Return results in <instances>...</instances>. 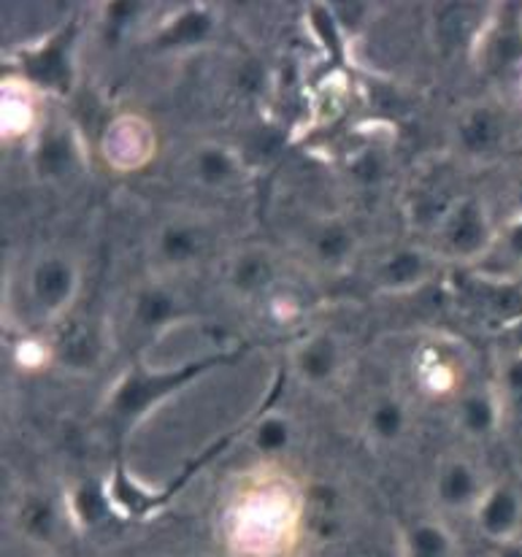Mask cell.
I'll return each instance as SVG.
<instances>
[{
	"label": "cell",
	"mask_w": 522,
	"mask_h": 557,
	"mask_svg": "<svg viewBox=\"0 0 522 557\" xmlns=\"http://www.w3.org/2000/svg\"><path fill=\"white\" fill-rule=\"evenodd\" d=\"M71 289H74V271L63 260H44L33 274V293H36L38 304L47 309L63 306Z\"/></svg>",
	"instance_id": "3957f363"
},
{
	"label": "cell",
	"mask_w": 522,
	"mask_h": 557,
	"mask_svg": "<svg viewBox=\"0 0 522 557\" xmlns=\"http://www.w3.org/2000/svg\"><path fill=\"white\" fill-rule=\"evenodd\" d=\"M518 206H520V211H522V182H520V187H518Z\"/></svg>",
	"instance_id": "4316f807"
},
{
	"label": "cell",
	"mask_w": 522,
	"mask_h": 557,
	"mask_svg": "<svg viewBox=\"0 0 522 557\" xmlns=\"http://www.w3.org/2000/svg\"><path fill=\"white\" fill-rule=\"evenodd\" d=\"M71 165V147L65 138H49L41 147V169L49 174H60Z\"/></svg>",
	"instance_id": "d6986e66"
},
{
	"label": "cell",
	"mask_w": 522,
	"mask_h": 557,
	"mask_svg": "<svg viewBox=\"0 0 522 557\" xmlns=\"http://www.w3.org/2000/svg\"><path fill=\"white\" fill-rule=\"evenodd\" d=\"M498 557H522V544H504V549L498 553Z\"/></svg>",
	"instance_id": "484cf974"
},
{
	"label": "cell",
	"mask_w": 522,
	"mask_h": 557,
	"mask_svg": "<svg viewBox=\"0 0 522 557\" xmlns=\"http://www.w3.org/2000/svg\"><path fill=\"white\" fill-rule=\"evenodd\" d=\"M136 314L147 327L163 325V322H169L171 314H174V298H171L169 293H163V289L144 293L141 298H138Z\"/></svg>",
	"instance_id": "30bf717a"
},
{
	"label": "cell",
	"mask_w": 522,
	"mask_h": 557,
	"mask_svg": "<svg viewBox=\"0 0 522 557\" xmlns=\"http://www.w3.org/2000/svg\"><path fill=\"white\" fill-rule=\"evenodd\" d=\"M314 25L320 27L322 33L327 36V27H333V20L325 14V11H314ZM327 47H333V52H338V44H336V33L331 30V38H327Z\"/></svg>",
	"instance_id": "cb8c5ba5"
},
{
	"label": "cell",
	"mask_w": 522,
	"mask_h": 557,
	"mask_svg": "<svg viewBox=\"0 0 522 557\" xmlns=\"http://www.w3.org/2000/svg\"><path fill=\"white\" fill-rule=\"evenodd\" d=\"M233 276H236V284L241 289H258L271 278V269L263 258L249 255V258H244L241 263L236 265V274Z\"/></svg>",
	"instance_id": "9a60e30c"
},
{
	"label": "cell",
	"mask_w": 522,
	"mask_h": 557,
	"mask_svg": "<svg viewBox=\"0 0 522 557\" xmlns=\"http://www.w3.org/2000/svg\"><path fill=\"white\" fill-rule=\"evenodd\" d=\"M198 174H201L207 185H220V182H225L233 174L231 158L222 149H207L198 158Z\"/></svg>",
	"instance_id": "5bb4252c"
},
{
	"label": "cell",
	"mask_w": 522,
	"mask_h": 557,
	"mask_svg": "<svg viewBox=\"0 0 522 557\" xmlns=\"http://www.w3.org/2000/svg\"><path fill=\"white\" fill-rule=\"evenodd\" d=\"M301 369L309 379L331 376L333 369H336V349H333V344L327 338L309 344L301 355Z\"/></svg>",
	"instance_id": "8fae6325"
},
{
	"label": "cell",
	"mask_w": 522,
	"mask_h": 557,
	"mask_svg": "<svg viewBox=\"0 0 522 557\" xmlns=\"http://www.w3.org/2000/svg\"><path fill=\"white\" fill-rule=\"evenodd\" d=\"M490 231H487L485 214L476 203H463L455 214L452 227H449V247L458 255H476L485 249Z\"/></svg>",
	"instance_id": "7a4b0ae2"
},
{
	"label": "cell",
	"mask_w": 522,
	"mask_h": 557,
	"mask_svg": "<svg viewBox=\"0 0 522 557\" xmlns=\"http://www.w3.org/2000/svg\"><path fill=\"white\" fill-rule=\"evenodd\" d=\"M422 260L418 252H401L385 265V278L390 284H409L420 276Z\"/></svg>",
	"instance_id": "2e32d148"
},
{
	"label": "cell",
	"mask_w": 522,
	"mask_h": 557,
	"mask_svg": "<svg viewBox=\"0 0 522 557\" xmlns=\"http://www.w3.org/2000/svg\"><path fill=\"white\" fill-rule=\"evenodd\" d=\"M463 425L471 433H487L496 425V406L487 395H471L463 404Z\"/></svg>",
	"instance_id": "7c38bea8"
},
{
	"label": "cell",
	"mask_w": 522,
	"mask_h": 557,
	"mask_svg": "<svg viewBox=\"0 0 522 557\" xmlns=\"http://www.w3.org/2000/svg\"><path fill=\"white\" fill-rule=\"evenodd\" d=\"M498 120L490 111H474L469 120L460 127V138L471 152H485V149L496 147L498 141Z\"/></svg>",
	"instance_id": "8992f818"
},
{
	"label": "cell",
	"mask_w": 522,
	"mask_h": 557,
	"mask_svg": "<svg viewBox=\"0 0 522 557\" xmlns=\"http://www.w3.org/2000/svg\"><path fill=\"white\" fill-rule=\"evenodd\" d=\"M509 338H512L514 347H518L522 352V317L518 322H512V327H509Z\"/></svg>",
	"instance_id": "d4e9b609"
},
{
	"label": "cell",
	"mask_w": 522,
	"mask_h": 557,
	"mask_svg": "<svg viewBox=\"0 0 522 557\" xmlns=\"http://www.w3.org/2000/svg\"><path fill=\"white\" fill-rule=\"evenodd\" d=\"M371 428H374V433H380L382 438H396L403 428L401 406L398 404L376 406V411L371 414Z\"/></svg>",
	"instance_id": "ac0fdd59"
},
{
	"label": "cell",
	"mask_w": 522,
	"mask_h": 557,
	"mask_svg": "<svg viewBox=\"0 0 522 557\" xmlns=\"http://www.w3.org/2000/svg\"><path fill=\"white\" fill-rule=\"evenodd\" d=\"M507 247H509V252H512V258L522 260V220L514 222V225L509 227Z\"/></svg>",
	"instance_id": "7402d4cb"
},
{
	"label": "cell",
	"mask_w": 522,
	"mask_h": 557,
	"mask_svg": "<svg viewBox=\"0 0 522 557\" xmlns=\"http://www.w3.org/2000/svg\"><path fill=\"white\" fill-rule=\"evenodd\" d=\"M160 249L169 260L174 263H185V260L196 258L198 249H201V238L190 227H169L160 238Z\"/></svg>",
	"instance_id": "ba28073f"
},
{
	"label": "cell",
	"mask_w": 522,
	"mask_h": 557,
	"mask_svg": "<svg viewBox=\"0 0 522 557\" xmlns=\"http://www.w3.org/2000/svg\"><path fill=\"white\" fill-rule=\"evenodd\" d=\"M480 525L482 531L490 539H498V542H507L514 536L520 525V498L512 493V490L501 487L493 490L485 498L480 511Z\"/></svg>",
	"instance_id": "6da1fadb"
},
{
	"label": "cell",
	"mask_w": 522,
	"mask_h": 557,
	"mask_svg": "<svg viewBox=\"0 0 522 557\" xmlns=\"http://www.w3.org/2000/svg\"><path fill=\"white\" fill-rule=\"evenodd\" d=\"M25 525H27V531H30L33 536H38V539L52 536V528H54L52 506L44 504V500H36V504L27 506Z\"/></svg>",
	"instance_id": "44dd1931"
},
{
	"label": "cell",
	"mask_w": 522,
	"mask_h": 557,
	"mask_svg": "<svg viewBox=\"0 0 522 557\" xmlns=\"http://www.w3.org/2000/svg\"><path fill=\"white\" fill-rule=\"evenodd\" d=\"M211 30V16L207 11H187L179 20L171 22L160 36V47H190L203 41Z\"/></svg>",
	"instance_id": "5b68a950"
},
{
	"label": "cell",
	"mask_w": 522,
	"mask_h": 557,
	"mask_svg": "<svg viewBox=\"0 0 522 557\" xmlns=\"http://www.w3.org/2000/svg\"><path fill=\"white\" fill-rule=\"evenodd\" d=\"M507 384H509V389H512L514 395H520V398H522V358L514 360V363L509 366Z\"/></svg>",
	"instance_id": "603a6c76"
},
{
	"label": "cell",
	"mask_w": 522,
	"mask_h": 557,
	"mask_svg": "<svg viewBox=\"0 0 522 557\" xmlns=\"http://www.w3.org/2000/svg\"><path fill=\"white\" fill-rule=\"evenodd\" d=\"M476 495V479L469 466L455 463L444 471L442 476V500L449 506H465L474 500Z\"/></svg>",
	"instance_id": "52a82bcc"
},
{
	"label": "cell",
	"mask_w": 522,
	"mask_h": 557,
	"mask_svg": "<svg viewBox=\"0 0 522 557\" xmlns=\"http://www.w3.org/2000/svg\"><path fill=\"white\" fill-rule=\"evenodd\" d=\"M74 509H76V515H79V520L85 522V525H96V522L103 520V515H105L103 493L96 487V484H85V487L76 493Z\"/></svg>",
	"instance_id": "4fadbf2b"
},
{
	"label": "cell",
	"mask_w": 522,
	"mask_h": 557,
	"mask_svg": "<svg viewBox=\"0 0 522 557\" xmlns=\"http://www.w3.org/2000/svg\"><path fill=\"white\" fill-rule=\"evenodd\" d=\"M349 247H352V238H349V233L344 227L336 225L325 227L320 233V238H316V252L325 260H341L349 252Z\"/></svg>",
	"instance_id": "e0dca14e"
},
{
	"label": "cell",
	"mask_w": 522,
	"mask_h": 557,
	"mask_svg": "<svg viewBox=\"0 0 522 557\" xmlns=\"http://www.w3.org/2000/svg\"><path fill=\"white\" fill-rule=\"evenodd\" d=\"M287 438H290V428H287V422L279 420V417H271V420H265L263 425L258 428V447L265 449V453L282 449L287 444Z\"/></svg>",
	"instance_id": "ffe728a7"
},
{
	"label": "cell",
	"mask_w": 522,
	"mask_h": 557,
	"mask_svg": "<svg viewBox=\"0 0 522 557\" xmlns=\"http://www.w3.org/2000/svg\"><path fill=\"white\" fill-rule=\"evenodd\" d=\"M409 549H412V557H449L452 544L438 525H420L409 536Z\"/></svg>",
	"instance_id": "9c48e42d"
},
{
	"label": "cell",
	"mask_w": 522,
	"mask_h": 557,
	"mask_svg": "<svg viewBox=\"0 0 522 557\" xmlns=\"http://www.w3.org/2000/svg\"><path fill=\"white\" fill-rule=\"evenodd\" d=\"M65 47H69V33L60 36L58 41L49 44L47 49H41L38 54H33L27 60V74L44 87H60L63 90L71 79V65L65 60Z\"/></svg>",
	"instance_id": "277c9868"
}]
</instances>
